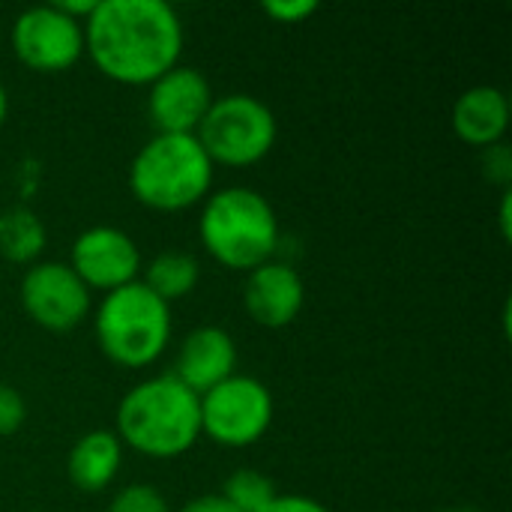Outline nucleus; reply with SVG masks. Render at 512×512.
I'll return each mask as SVG.
<instances>
[{
	"instance_id": "ddd939ff",
	"label": "nucleus",
	"mask_w": 512,
	"mask_h": 512,
	"mask_svg": "<svg viewBox=\"0 0 512 512\" xmlns=\"http://www.w3.org/2000/svg\"><path fill=\"white\" fill-rule=\"evenodd\" d=\"M306 303V285L303 276L282 261H267L255 267L243 288V306L249 318L261 327L279 330L297 321Z\"/></svg>"
},
{
	"instance_id": "f03ea898",
	"label": "nucleus",
	"mask_w": 512,
	"mask_h": 512,
	"mask_svg": "<svg viewBox=\"0 0 512 512\" xmlns=\"http://www.w3.org/2000/svg\"><path fill=\"white\" fill-rule=\"evenodd\" d=\"M114 423L123 447L147 459H177L201 438V396L174 375H156L120 399Z\"/></svg>"
},
{
	"instance_id": "423d86ee",
	"label": "nucleus",
	"mask_w": 512,
	"mask_h": 512,
	"mask_svg": "<svg viewBox=\"0 0 512 512\" xmlns=\"http://www.w3.org/2000/svg\"><path fill=\"white\" fill-rule=\"evenodd\" d=\"M279 135L276 114L267 102L249 93H228L213 99L195 138L213 165L249 168L270 156Z\"/></svg>"
},
{
	"instance_id": "a878e982",
	"label": "nucleus",
	"mask_w": 512,
	"mask_h": 512,
	"mask_svg": "<svg viewBox=\"0 0 512 512\" xmlns=\"http://www.w3.org/2000/svg\"><path fill=\"white\" fill-rule=\"evenodd\" d=\"M6 117H9V93H6V87L0 81V126L6 123Z\"/></svg>"
},
{
	"instance_id": "7ed1b4c3",
	"label": "nucleus",
	"mask_w": 512,
	"mask_h": 512,
	"mask_svg": "<svg viewBox=\"0 0 512 512\" xmlns=\"http://www.w3.org/2000/svg\"><path fill=\"white\" fill-rule=\"evenodd\" d=\"M198 237L213 261L228 270L252 273L273 261L279 246V219L261 192L249 186H228L204 198Z\"/></svg>"
},
{
	"instance_id": "1a4fd4ad",
	"label": "nucleus",
	"mask_w": 512,
	"mask_h": 512,
	"mask_svg": "<svg viewBox=\"0 0 512 512\" xmlns=\"http://www.w3.org/2000/svg\"><path fill=\"white\" fill-rule=\"evenodd\" d=\"M18 294L27 318L48 333H69L90 315V288L60 261L30 264Z\"/></svg>"
},
{
	"instance_id": "5701e85b",
	"label": "nucleus",
	"mask_w": 512,
	"mask_h": 512,
	"mask_svg": "<svg viewBox=\"0 0 512 512\" xmlns=\"http://www.w3.org/2000/svg\"><path fill=\"white\" fill-rule=\"evenodd\" d=\"M261 512H330L321 501L306 495H276Z\"/></svg>"
},
{
	"instance_id": "f257e3e1",
	"label": "nucleus",
	"mask_w": 512,
	"mask_h": 512,
	"mask_svg": "<svg viewBox=\"0 0 512 512\" xmlns=\"http://www.w3.org/2000/svg\"><path fill=\"white\" fill-rule=\"evenodd\" d=\"M84 54L129 87H150L183 54V21L165 0H99L84 21Z\"/></svg>"
},
{
	"instance_id": "6ab92c4d",
	"label": "nucleus",
	"mask_w": 512,
	"mask_h": 512,
	"mask_svg": "<svg viewBox=\"0 0 512 512\" xmlns=\"http://www.w3.org/2000/svg\"><path fill=\"white\" fill-rule=\"evenodd\" d=\"M108 512H171L165 495L153 486H144V483H135V486H126L120 489L111 504Z\"/></svg>"
},
{
	"instance_id": "aec40b11",
	"label": "nucleus",
	"mask_w": 512,
	"mask_h": 512,
	"mask_svg": "<svg viewBox=\"0 0 512 512\" xmlns=\"http://www.w3.org/2000/svg\"><path fill=\"white\" fill-rule=\"evenodd\" d=\"M24 420H27L24 396L15 387H9V384L0 381V438L15 435L24 426Z\"/></svg>"
},
{
	"instance_id": "bb28decb",
	"label": "nucleus",
	"mask_w": 512,
	"mask_h": 512,
	"mask_svg": "<svg viewBox=\"0 0 512 512\" xmlns=\"http://www.w3.org/2000/svg\"><path fill=\"white\" fill-rule=\"evenodd\" d=\"M447 512H480V510H477V507H468V504H465V507H453V510H447Z\"/></svg>"
},
{
	"instance_id": "a211bd4d",
	"label": "nucleus",
	"mask_w": 512,
	"mask_h": 512,
	"mask_svg": "<svg viewBox=\"0 0 512 512\" xmlns=\"http://www.w3.org/2000/svg\"><path fill=\"white\" fill-rule=\"evenodd\" d=\"M219 495L237 512H261L279 492L267 474H261L255 468H240L225 480Z\"/></svg>"
},
{
	"instance_id": "0eeeda50",
	"label": "nucleus",
	"mask_w": 512,
	"mask_h": 512,
	"mask_svg": "<svg viewBox=\"0 0 512 512\" xmlns=\"http://www.w3.org/2000/svg\"><path fill=\"white\" fill-rule=\"evenodd\" d=\"M273 426V393L252 375H231L201 396V435L222 447H252Z\"/></svg>"
},
{
	"instance_id": "2eb2a0df",
	"label": "nucleus",
	"mask_w": 512,
	"mask_h": 512,
	"mask_svg": "<svg viewBox=\"0 0 512 512\" xmlns=\"http://www.w3.org/2000/svg\"><path fill=\"white\" fill-rule=\"evenodd\" d=\"M123 465V444L108 429H93L81 435L66 459L69 483L81 492H102L108 489Z\"/></svg>"
},
{
	"instance_id": "f3484780",
	"label": "nucleus",
	"mask_w": 512,
	"mask_h": 512,
	"mask_svg": "<svg viewBox=\"0 0 512 512\" xmlns=\"http://www.w3.org/2000/svg\"><path fill=\"white\" fill-rule=\"evenodd\" d=\"M45 225L30 207H6L0 213V255L9 264H33L45 249Z\"/></svg>"
},
{
	"instance_id": "9b49d317",
	"label": "nucleus",
	"mask_w": 512,
	"mask_h": 512,
	"mask_svg": "<svg viewBox=\"0 0 512 512\" xmlns=\"http://www.w3.org/2000/svg\"><path fill=\"white\" fill-rule=\"evenodd\" d=\"M213 105V87L201 69L177 63L162 78L150 84L147 114L156 132L168 135H195L204 114Z\"/></svg>"
},
{
	"instance_id": "b1692460",
	"label": "nucleus",
	"mask_w": 512,
	"mask_h": 512,
	"mask_svg": "<svg viewBox=\"0 0 512 512\" xmlns=\"http://www.w3.org/2000/svg\"><path fill=\"white\" fill-rule=\"evenodd\" d=\"M180 512H237L222 495H201V498H192L183 504Z\"/></svg>"
},
{
	"instance_id": "20e7f679",
	"label": "nucleus",
	"mask_w": 512,
	"mask_h": 512,
	"mask_svg": "<svg viewBox=\"0 0 512 512\" xmlns=\"http://www.w3.org/2000/svg\"><path fill=\"white\" fill-rule=\"evenodd\" d=\"M216 165L195 135L156 132L129 165V192L156 213H180L210 195Z\"/></svg>"
},
{
	"instance_id": "9d476101",
	"label": "nucleus",
	"mask_w": 512,
	"mask_h": 512,
	"mask_svg": "<svg viewBox=\"0 0 512 512\" xmlns=\"http://www.w3.org/2000/svg\"><path fill=\"white\" fill-rule=\"evenodd\" d=\"M69 267L90 291L108 294L138 279L141 249L123 228L96 225L75 237L69 249Z\"/></svg>"
},
{
	"instance_id": "6e6552de",
	"label": "nucleus",
	"mask_w": 512,
	"mask_h": 512,
	"mask_svg": "<svg viewBox=\"0 0 512 512\" xmlns=\"http://www.w3.org/2000/svg\"><path fill=\"white\" fill-rule=\"evenodd\" d=\"M9 45L33 72H66L84 54V24L63 15L54 3L24 9L9 30Z\"/></svg>"
},
{
	"instance_id": "4468645a",
	"label": "nucleus",
	"mask_w": 512,
	"mask_h": 512,
	"mask_svg": "<svg viewBox=\"0 0 512 512\" xmlns=\"http://www.w3.org/2000/svg\"><path fill=\"white\" fill-rule=\"evenodd\" d=\"M510 129V99L501 87L477 84L453 105V132L471 147H495Z\"/></svg>"
},
{
	"instance_id": "f8f14e48",
	"label": "nucleus",
	"mask_w": 512,
	"mask_h": 512,
	"mask_svg": "<svg viewBox=\"0 0 512 512\" xmlns=\"http://www.w3.org/2000/svg\"><path fill=\"white\" fill-rule=\"evenodd\" d=\"M171 375L195 396H204L216 384L237 375V342L222 327H195L183 336Z\"/></svg>"
},
{
	"instance_id": "412c9836",
	"label": "nucleus",
	"mask_w": 512,
	"mask_h": 512,
	"mask_svg": "<svg viewBox=\"0 0 512 512\" xmlns=\"http://www.w3.org/2000/svg\"><path fill=\"white\" fill-rule=\"evenodd\" d=\"M261 9H264L273 21L300 24V21H306L309 15L318 12V3H315V0H264Z\"/></svg>"
},
{
	"instance_id": "dca6fc26",
	"label": "nucleus",
	"mask_w": 512,
	"mask_h": 512,
	"mask_svg": "<svg viewBox=\"0 0 512 512\" xmlns=\"http://www.w3.org/2000/svg\"><path fill=\"white\" fill-rule=\"evenodd\" d=\"M159 300H165L171 306V300H183L189 297L198 282H201V264L192 252H180V249H171V252H159L147 270H144V279H141Z\"/></svg>"
},
{
	"instance_id": "393cba45",
	"label": "nucleus",
	"mask_w": 512,
	"mask_h": 512,
	"mask_svg": "<svg viewBox=\"0 0 512 512\" xmlns=\"http://www.w3.org/2000/svg\"><path fill=\"white\" fill-rule=\"evenodd\" d=\"M512 195L510 189H504V198H501V213H498V219H501V234H504V240H510L512 237Z\"/></svg>"
},
{
	"instance_id": "39448f33",
	"label": "nucleus",
	"mask_w": 512,
	"mask_h": 512,
	"mask_svg": "<svg viewBox=\"0 0 512 512\" xmlns=\"http://www.w3.org/2000/svg\"><path fill=\"white\" fill-rule=\"evenodd\" d=\"M171 306L141 279L108 291L93 315V333L102 354L120 369H147L171 345Z\"/></svg>"
},
{
	"instance_id": "4be33fe9",
	"label": "nucleus",
	"mask_w": 512,
	"mask_h": 512,
	"mask_svg": "<svg viewBox=\"0 0 512 512\" xmlns=\"http://www.w3.org/2000/svg\"><path fill=\"white\" fill-rule=\"evenodd\" d=\"M483 171H486V177L492 180V183H498V186H510L512 183V150L501 141V144H495V147H486L483 150Z\"/></svg>"
}]
</instances>
